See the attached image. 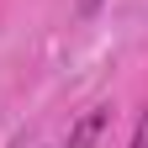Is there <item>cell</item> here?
Returning a JSON list of instances; mask_svg holds the SVG:
<instances>
[{
  "label": "cell",
  "instance_id": "obj_1",
  "mask_svg": "<svg viewBox=\"0 0 148 148\" xmlns=\"http://www.w3.org/2000/svg\"><path fill=\"white\" fill-rule=\"evenodd\" d=\"M101 127H106V116H101V111H95V116H85V122H79V132H74V143H69V148H90V143H95V132H101Z\"/></svg>",
  "mask_w": 148,
  "mask_h": 148
},
{
  "label": "cell",
  "instance_id": "obj_2",
  "mask_svg": "<svg viewBox=\"0 0 148 148\" xmlns=\"http://www.w3.org/2000/svg\"><path fill=\"white\" fill-rule=\"evenodd\" d=\"M132 148H148V111H143V122H138V132H132Z\"/></svg>",
  "mask_w": 148,
  "mask_h": 148
},
{
  "label": "cell",
  "instance_id": "obj_3",
  "mask_svg": "<svg viewBox=\"0 0 148 148\" xmlns=\"http://www.w3.org/2000/svg\"><path fill=\"white\" fill-rule=\"evenodd\" d=\"M79 5H85V11H95V5H101V0H79Z\"/></svg>",
  "mask_w": 148,
  "mask_h": 148
}]
</instances>
